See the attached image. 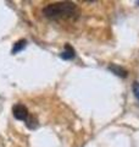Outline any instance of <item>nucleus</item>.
I'll return each instance as SVG.
<instances>
[{"label":"nucleus","instance_id":"1","mask_svg":"<svg viewBox=\"0 0 139 147\" xmlns=\"http://www.w3.org/2000/svg\"><path fill=\"white\" fill-rule=\"evenodd\" d=\"M43 13L45 17L53 20H76L80 16V9L73 3H56L45 6Z\"/></svg>","mask_w":139,"mask_h":147},{"label":"nucleus","instance_id":"2","mask_svg":"<svg viewBox=\"0 0 139 147\" xmlns=\"http://www.w3.org/2000/svg\"><path fill=\"white\" fill-rule=\"evenodd\" d=\"M12 114L17 120H25L29 117V113H28V109H27L26 105H23L21 103L18 104H15L12 107Z\"/></svg>","mask_w":139,"mask_h":147},{"label":"nucleus","instance_id":"3","mask_svg":"<svg viewBox=\"0 0 139 147\" xmlns=\"http://www.w3.org/2000/svg\"><path fill=\"white\" fill-rule=\"evenodd\" d=\"M61 58L65 60H71L75 58V49H73L70 44H65V50L61 53Z\"/></svg>","mask_w":139,"mask_h":147},{"label":"nucleus","instance_id":"4","mask_svg":"<svg viewBox=\"0 0 139 147\" xmlns=\"http://www.w3.org/2000/svg\"><path fill=\"white\" fill-rule=\"evenodd\" d=\"M109 70L112 71L114 74H116V75L120 76V77H127V75H128L127 70H124V69L122 66H120V65H110Z\"/></svg>","mask_w":139,"mask_h":147},{"label":"nucleus","instance_id":"5","mask_svg":"<svg viewBox=\"0 0 139 147\" xmlns=\"http://www.w3.org/2000/svg\"><path fill=\"white\" fill-rule=\"evenodd\" d=\"M26 125L28 129H32V130H34V129L38 127V120H37V118L33 117V115H29L28 118L26 119Z\"/></svg>","mask_w":139,"mask_h":147},{"label":"nucleus","instance_id":"6","mask_svg":"<svg viewBox=\"0 0 139 147\" xmlns=\"http://www.w3.org/2000/svg\"><path fill=\"white\" fill-rule=\"evenodd\" d=\"M26 44H27L26 39H20V40H18V42H16L15 44H13V48H12V54H16V53H18V52H21V50L26 47Z\"/></svg>","mask_w":139,"mask_h":147},{"label":"nucleus","instance_id":"7","mask_svg":"<svg viewBox=\"0 0 139 147\" xmlns=\"http://www.w3.org/2000/svg\"><path fill=\"white\" fill-rule=\"evenodd\" d=\"M132 90H133V93L136 96V98L139 100V82H134L132 86Z\"/></svg>","mask_w":139,"mask_h":147},{"label":"nucleus","instance_id":"8","mask_svg":"<svg viewBox=\"0 0 139 147\" xmlns=\"http://www.w3.org/2000/svg\"><path fill=\"white\" fill-rule=\"evenodd\" d=\"M138 4H139V1H138Z\"/></svg>","mask_w":139,"mask_h":147}]
</instances>
